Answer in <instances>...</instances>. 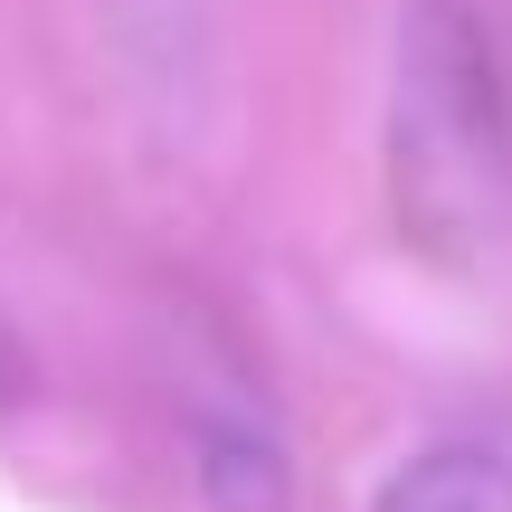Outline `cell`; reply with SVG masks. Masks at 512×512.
I'll return each mask as SVG.
<instances>
[{
	"instance_id": "1",
	"label": "cell",
	"mask_w": 512,
	"mask_h": 512,
	"mask_svg": "<svg viewBox=\"0 0 512 512\" xmlns=\"http://www.w3.org/2000/svg\"><path fill=\"white\" fill-rule=\"evenodd\" d=\"M389 200L408 247L475 266L512 219V76L475 0H408L389 67Z\"/></svg>"
},
{
	"instance_id": "3",
	"label": "cell",
	"mask_w": 512,
	"mask_h": 512,
	"mask_svg": "<svg viewBox=\"0 0 512 512\" xmlns=\"http://www.w3.org/2000/svg\"><path fill=\"white\" fill-rule=\"evenodd\" d=\"M370 512H512V427L427 437L408 465H389Z\"/></svg>"
},
{
	"instance_id": "2",
	"label": "cell",
	"mask_w": 512,
	"mask_h": 512,
	"mask_svg": "<svg viewBox=\"0 0 512 512\" xmlns=\"http://www.w3.org/2000/svg\"><path fill=\"white\" fill-rule=\"evenodd\" d=\"M181 418H190V484H200L209 512H294V456L275 437L266 389L238 361L209 370V380L190 370Z\"/></svg>"
}]
</instances>
